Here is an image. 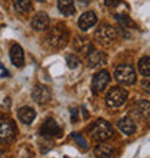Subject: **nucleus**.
<instances>
[{"label":"nucleus","mask_w":150,"mask_h":158,"mask_svg":"<svg viewBox=\"0 0 150 158\" xmlns=\"http://www.w3.org/2000/svg\"><path fill=\"white\" fill-rule=\"evenodd\" d=\"M17 115H19V119L23 122V124H32L36 117V112H35L33 108L30 106H23L17 111Z\"/></svg>","instance_id":"nucleus-17"},{"label":"nucleus","mask_w":150,"mask_h":158,"mask_svg":"<svg viewBox=\"0 0 150 158\" xmlns=\"http://www.w3.org/2000/svg\"><path fill=\"white\" fill-rule=\"evenodd\" d=\"M58 9L64 16H71L75 13V6L72 0H58Z\"/></svg>","instance_id":"nucleus-19"},{"label":"nucleus","mask_w":150,"mask_h":158,"mask_svg":"<svg viewBox=\"0 0 150 158\" xmlns=\"http://www.w3.org/2000/svg\"><path fill=\"white\" fill-rule=\"evenodd\" d=\"M110 82V73L107 71H100L97 72L94 78H92V91L95 92H101Z\"/></svg>","instance_id":"nucleus-7"},{"label":"nucleus","mask_w":150,"mask_h":158,"mask_svg":"<svg viewBox=\"0 0 150 158\" xmlns=\"http://www.w3.org/2000/svg\"><path fill=\"white\" fill-rule=\"evenodd\" d=\"M95 38L103 45H110V43H113L117 39V30L114 26L104 23V25L98 26V29L95 32Z\"/></svg>","instance_id":"nucleus-5"},{"label":"nucleus","mask_w":150,"mask_h":158,"mask_svg":"<svg viewBox=\"0 0 150 158\" xmlns=\"http://www.w3.org/2000/svg\"><path fill=\"white\" fill-rule=\"evenodd\" d=\"M139 72L142 73L143 76H150V58L149 56H144L139 60Z\"/></svg>","instance_id":"nucleus-21"},{"label":"nucleus","mask_w":150,"mask_h":158,"mask_svg":"<svg viewBox=\"0 0 150 158\" xmlns=\"http://www.w3.org/2000/svg\"><path fill=\"white\" fill-rule=\"evenodd\" d=\"M117 127H118L121 132H124L126 135H131V134H134V131H136V124H134V121L130 117L121 118V119L117 122Z\"/></svg>","instance_id":"nucleus-14"},{"label":"nucleus","mask_w":150,"mask_h":158,"mask_svg":"<svg viewBox=\"0 0 150 158\" xmlns=\"http://www.w3.org/2000/svg\"><path fill=\"white\" fill-rule=\"evenodd\" d=\"M49 23H51V19L49 16L43 12H39L36 13L32 19V27L38 32H45L48 27H49Z\"/></svg>","instance_id":"nucleus-10"},{"label":"nucleus","mask_w":150,"mask_h":158,"mask_svg":"<svg viewBox=\"0 0 150 158\" xmlns=\"http://www.w3.org/2000/svg\"><path fill=\"white\" fill-rule=\"evenodd\" d=\"M0 158H3V154H2V152H0Z\"/></svg>","instance_id":"nucleus-28"},{"label":"nucleus","mask_w":150,"mask_h":158,"mask_svg":"<svg viewBox=\"0 0 150 158\" xmlns=\"http://www.w3.org/2000/svg\"><path fill=\"white\" fill-rule=\"evenodd\" d=\"M13 6L19 13H28L32 10L30 0H13Z\"/></svg>","instance_id":"nucleus-20"},{"label":"nucleus","mask_w":150,"mask_h":158,"mask_svg":"<svg viewBox=\"0 0 150 158\" xmlns=\"http://www.w3.org/2000/svg\"><path fill=\"white\" fill-rule=\"evenodd\" d=\"M87 60H88V65L91 68L101 66V65L105 63V55L103 52H98V50H91L87 56Z\"/></svg>","instance_id":"nucleus-15"},{"label":"nucleus","mask_w":150,"mask_h":158,"mask_svg":"<svg viewBox=\"0 0 150 158\" xmlns=\"http://www.w3.org/2000/svg\"><path fill=\"white\" fill-rule=\"evenodd\" d=\"M131 112L139 119H149L150 118V102H147V101H139L137 104L131 108Z\"/></svg>","instance_id":"nucleus-11"},{"label":"nucleus","mask_w":150,"mask_h":158,"mask_svg":"<svg viewBox=\"0 0 150 158\" xmlns=\"http://www.w3.org/2000/svg\"><path fill=\"white\" fill-rule=\"evenodd\" d=\"M38 2H45V0H38Z\"/></svg>","instance_id":"nucleus-29"},{"label":"nucleus","mask_w":150,"mask_h":158,"mask_svg":"<svg viewBox=\"0 0 150 158\" xmlns=\"http://www.w3.org/2000/svg\"><path fill=\"white\" fill-rule=\"evenodd\" d=\"M67 65L69 66V69H77V68L81 65V60L78 59V56L77 55H67Z\"/></svg>","instance_id":"nucleus-22"},{"label":"nucleus","mask_w":150,"mask_h":158,"mask_svg":"<svg viewBox=\"0 0 150 158\" xmlns=\"http://www.w3.org/2000/svg\"><path fill=\"white\" fill-rule=\"evenodd\" d=\"M15 137V125L7 119H0V142H9Z\"/></svg>","instance_id":"nucleus-8"},{"label":"nucleus","mask_w":150,"mask_h":158,"mask_svg":"<svg viewBox=\"0 0 150 158\" xmlns=\"http://www.w3.org/2000/svg\"><path fill=\"white\" fill-rule=\"evenodd\" d=\"M72 138H74L75 141L78 142V145L82 148V150H87L88 148V145H87V141L84 139V137L81 135V134H78V132H74L72 134Z\"/></svg>","instance_id":"nucleus-23"},{"label":"nucleus","mask_w":150,"mask_h":158,"mask_svg":"<svg viewBox=\"0 0 150 158\" xmlns=\"http://www.w3.org/2000/svg\"><path fill=\"white\" fill-rule=\"evenodd\" d=\"M71 112H72V121L77 119V109H71Z\"/></svg>","instance_id":"nucleus-27"},{"label":"nucleus","mask_w":150,"mask_h":158,"mask_svg":"<svg viewBox=\"0 0 150 158\" xmlns=\"http://www.w3.org/2000/svg\"><path fill=\"white\" fill-rule=\"evenodd\" d=\"M10 59L15 66H23L25 63V53H23V49H22L20 45H13L12 49H10Z\"/></svg>","instance_id":"nucleus-12"},{"label":"nucleus","mask_w":150,"mask_h":158,"mask_svg":"<svg viewBox=\"0 0 150 158\" xmlns=\"http://www.w3.org/2000/svg\"><path fill=\"white\" fill-rule=\"evenodd\" d=\"M120 3V0H105V4L108 6V7H114L117 4Z\"/></svg>","instance_id":"nucleus-26"},{"label":"nucleus","mask_w":150,"mask_h":158,"mask_svg":"<svg viewBox=\"0 0 150 158\" xmlns=\"http://www.w3.org/2000/svg\"><path fill=\"white\" fill-rule=\"evenodd\" d=\"M74 48H75V50H77V52L85 55V56H87V55L92 50L91 43H90V42H88L85 38H81V36H77V38L74 39Z\"/></svg>","instance_id":"nucleus-16"},{"label":"nucleus","mask_w":150,"mask_h":158,"mask_svg":"<svg viewBox=\"0 0 150 158\" xmlns=\"http://www.w3.org/2000/svg\"><path fill=\"white\" fill-rule=\"evenodd\" d=\"M127 91L123 89L120 86H114L113 89H110V92L107 94V105H108L110 108H120L121 105H124V102L127 101Z\"/></svg>","instance_id":"nucleus-3"},{"label":"nucleus","mask_w":150,"mask_h":158,"mask_svg":"<svg viewBox=\"0 0 150 158\" xmlns=\"http://www.w3.org/2000/svg\"><path fill=\"white\" fill-rule=\"evenodd\" d=\"M95 155L97 158H114L116 157V151L111 145L107 144H101L95 148Z\"/></svg>","instance_id":"nucleus-18"},{"label":"nucleus","mask_w":150,"mask_h":158,"mask_svg":"<svg viewBox=\"0 0 150 158\" xmlns=\"http://www.w3.org/2000/svg\"><path fill=\"white\" fill-rule=\"evenodd\" d=\"M90 134H91L92 138L97 139V141H107V139H110V138L113 137L111 125L104 119H98L91 125Z\"/></svg>","instance_id":"nucleus-2"},{"label":"nucleus","mask_w":150,"mask_h":158,"mask_svg":"<svg viewBox=\"0 0 150 158\" xmlns=\"http://www.w3.org/2000/svg\"><path fill=\"white\" fill-rule=\"evenodd\" d=\"M32 98L38 104H46L51 99V91L45 85H35L32 91Z\"/></svg>","instance_id":"nucleus-9"},{"label":"nucleus","mask_w":150,"mask_h":158,"mask_svg":"<svg viewBox=\"0 0 150 158\" xmlns=\"http://www.w3.org/2000/svg\"><path fill=\"white\" fill-rule=\"evenodd\" d=\"M116 19L118 20V23L123 26H133V22H130L129 17H126V16H120V15H117Z\"/></svg>","instance_id":"nucleus-24"},{"label":"nucleus","mask_w":150,"mask_h":158,"mask_svg":"<svg viewBox=\"0 0 150 158\" xmlns=\"http://www.w3.org/2000/svg\"><path fill=\"white\" fill-rule=\"evenodd\" d=\"M142 88L143 91L147 92V94H150V78H144L142 81Z\"/></svg>","instance_id":"nucleus-25"},{"label":"nucleus","mask_w":150,"mask_h":158,"mask_svg":"<svg viewBox=\"0 0 150 158\" xmlns=\"http://www.w3.org/2000/svg\"><path fill=\"white\" fill-rule=\"evenodd\" d=\"M95 23H97V16L94 12H85L78 20L79 29H82V30L90 29V27H92Z\"/></svg>","instance_id":"nucleus-13"},{"label":"nucleus","mask_w":150,"mask_h":158,"mask_svg":"<svg viewBox=\"0 0 150 158\" xmlns=\"http://www.w3.org/2000/svg\"><path fill=\"white\" fill-rule=\"evenodd\" d=\"M114 76L123 85H133L136 82V72L130 65H118L116 68Z\"/></svg>","instance_id":"nucleus-4"},{"label":"nucleus","mask_w":150,"mask_h":158,"mask_svg":"<svg viewBox=\"0 0 150 158\" xmlns=\"http://www.w3.org/2000/svg\"><path fill=\"white\" fill-rule=\"evenodd\" d=\"M43 138H55V137H61V134H62V128L59 127L55 119L49 118V119H46L41 127V131H39Z\"/></svg>","instance_id":"nucleus-6"},{"label":"nucleus","mask_w":150,"mask_h":158,"mask_svg":"<svg viewBox=\"0 0 150 158\" xmlns=\"http://www.w3.org/2000/svg\"><path fill=\"white\" fill-rule=\"evenodd\" d=\"M68 42V29L67 26L62 23L55 25L49 30V33L46 36V43L52 48V49H62Z\"/></svg>","instance_id":"nucleus-1"}]
</instances>
